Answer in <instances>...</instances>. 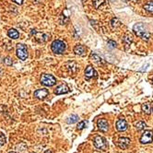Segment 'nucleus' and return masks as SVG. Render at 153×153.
Masks as SVG:
<instances>
[{
  "instance_id": "f257e3e1",
  "label": "nucleus",
  "mask_w": 153,
  "mask_h": 153,
  "mask_svg": "<svg viewBox=\"0 0 153 153\" xmlns=\"http://www.w3.org/2000/svg\"><path fill=\"white\" fill-rule=\"evenodd\" d=\"M133 30H134V32L136 33V36L142 38V39L145 40V41L149 40V33L146 27L144 26V24L142 23V22H139V23L135 24L134 27H133Z\"/></svg>"
},
{
  "instance_id": "f03ea898",
  "label": "nucleus",
  "mask_w": 153,
  "mask_h": 153,
  "mask_svg": "<svg viewBox=\"0 0 153 153\" xmlns=\"http://www.w3.org/2000/svg\"><path fill=\"white\" fill-rule=\"evenodd\" d=\"M66 43L61 41V40H56L53 41L51 44V49L53 51V53H56V55H60V53H64V52L66 51Z\"/></svg>"
},
{
  "instance_id": "7ed1b4c3",
  "label": "nucleus",
  "mask_w": 153,
  "mask_h": 153,
  "mask_svg": "<svg viewBox=\"0 0 153 153\" xmlns=\"http://www.w3.org/2000/svg\"><path fill=\"white\" fill-rule=\"evenodd\" d=\"M16 55L18 58L22 61H25L28 57V49L27 46L23 43H18L16 46Z\"/></svg>"
},
{
  "instance_id": "20e7f679",
  "label": "nucleus",
  "mask_w": 153,
  "mask_h": 153,
  "mask_svg": "<svg viewBox=\"0 0 153 153\" xmlns=\"http://www.w3.org/2000/svg\"><path fill=\"white\" fill-rule=\"evenodd\" d=\"M41 84L45 87H52L56 83V79L53 76L49 74H43L41 76Z\"/></svg>"
},
{
  "instance_id": "39448f33",
  "label": "nucleus",
  "mask_w": 153,
  "mask_h": 153,
  "mask_svg": "<svg viewBox=\"0 0 153 153\" xmlns=\"http://www.w3.org/2000/svg\"><path fill=\"white\" fill-rule=\"evenodd\" d=\"M93 144H94V147L100 150H105L107 148H108V143H107L106 139L104 137L100 136L95 137L93 140Z\"/></svg>"
},
{
  "instance_id": "423d86ee",
  "label": "nucleus",
  "mask_w": 153,
  "mask_h": 153,
  "mask_svg": "<svg viewBox=\"0 0 153 153\" xmlns=\"http://www.w3.org/2000/svg\"><path fill=\"white\" fill-rule=\"evenodd\" d=\"M153 141V131L152 130H146L140 137L141 144H149Z\"/></svg>"
},
{
  "instance_id": "0eeeda50",
  "label": "nucleus",
  "mask_w": 153,
  "mask_h": 153,
  "mask_svg": "<svg viewBox=\"0 0 153 153\" xmlns=\"http://www.w3.org/2000/svg\"><path fill=\"white\" fill-rule=\"evenodd\" d=\"M49 94V91L46 89H39L34 91V97L39 99V100H43Z\"/></svg>"
},
{
  "instance_id": "6e6552de",
  "label": "nucleus",
  "mask_w": 153,
  "mask_h": 153,
  "mask_svg": "<svg viewBox=\"0 0 153 153\" xmlns=\"http://www.w3.org/2000/svg\"><path fill=\"white\" fill-rule=\"evenodd\" d=\"M70 91L69 88L66 85V84H62V85L58 86L55 91H53V93L56 95H61V94H66V93H68Z\"/></svg>"
},
{
  "instance_id": "1a4fd4ad",
  "label": "nucleus",
  "mask_w": 153,
  "mask_h": 153,
  "mask_svg": "<svg viewBox=\"0 0 153 153\" xmlns=\"http://www.w3.org/2000/svg\"><path fill=\"white\" fill-rule=\"evenodd\" d=\"M97 126H98L99 129H100L102 132H107L108 131L109 124H108V122H107L106 119H99Z\"/></svg>"
},
{
  "instance_id": "9d476101",
  "label": "nucleus",
  "mask_w": 153,
  "mask_h": 153,
  "mask_svg": "<svg viewBox=\"0 0 153 153\" xmlns=\"http://www.w3.org/2000/svg\"><path fill=\"white\" fill-rule=\"evenodd\" d=\"M32 33L34 34L35 39H36L38 42H40V43L45 42V41H46V40L48 39V37H49L47 34H44V33H42V32H36L35 30H32Z\"/></svg>"
},
{
  "instance_id": "9b49d317",
  "label": "nucleus",
  "mask_w": 153,
  "mask_h": 153,
  "mask_svg": "<svg viewBox=\"0 0 153 153\" xmlns=\"http://www.w3.org/2000/svg\"><path fill=\"white\" fill-rule=\"evenodd\" d=\"M115 126H116V129L119 132H123V131H126V128H127V123L125 119H119L116 122Z\"/></svg>"
},
{
  "instance_id": "f8f14e48",
  "label": "nucleus",
  "mask_w": 153,
  "mask_h": 153,
  "mask_svg": "<svg viewBox=\"0 0 153 153\" xmlns=\"http://www.w3.org/2000/svg\"><path fill=\"white\" fill-rule=\"evenodd\" d=\"M118 147L120 149H127L129 144H130V139H128V137H120V139H118Z\"/></svg>"
},
{
  "instance_id": "ddd939ff",
  "label": "nucleus",
  "mask_w": 153,
  "mask_h": 153,
  "mask_svg": "<svg viewBox=\"0 0 153 153\" xmlns=\"http://www.w3.org/2000/svg\"><path fill=\"white\" fill-rule=\"evenodd\" d=\"M85 76H87V79H90V78H93V76H96V72L94 70V68L92 67V66H88L86 67Z\"/></svg>"
},
{
  "instance_id": "4468645a",
  "label": "nucleus",
  "mask_w": 153,
  "mask_h": 153,
  "mask_svg": "<svg viewBox=\"0 0 153 153\" xmlns=\"http://www.w3.org/2000/svg\"><path fill=\"white\" fill-rule=\"evenodd\" d=\"M85 51H86V48L81 44H76V46L74 47V53H76V55L83 56L84 53H85Z\"/></svg>"
},
{
  "instance_id": "2eb2a0df",
  "label": "nucleus",
  "mask_w": 153,
  "mask_h": 153,
  "mask_svg": "<svg viewBox=\"0 0 153 153\" xmlns=\"http://www.w3.org/2000/svg\"><path fill=\"white\" fill-rule=\"evenodd\" d=\"M7 36H9V38H11V39L16 40L19 37V32L17 30L10 29V30H9V32H7Z\"/></svg>"
},
{
  "instance_id": "dca6fc26",
  "label": "nucleus",
  "mask_w": 153,
  "mask_h": 153,
  "mask_svg": "<svg viewBox=\"0 0 153 153\" xmlns=\"http://www.w3.org/2000/svg\"><path fill=\"white\" fill-rule=\"evenodd\" d=\"M145 10H147L148 12L153 13V0H149V1L145 4L144 6Z\"/></svg>"
},
{
  "instance_id": "f3484780",
  "label": "nucleus",
  "mask_w": 153,
  "mask_h": 153,
  "mask_svg": "<svg viewBox=\"0 0 153 153\" xmlns=\"http://www.w3.org/2000/svg\"><path fill=\"white\" fill-rule=\"evenodd\" d=\"M76 121H79V116L76 115V114H72L71 116H69L66 119V123L67 124H74Z\"/></svg>"
},
{
  "instance_id": "a211bd4d",
  "label": "nucleus",
  "mask_w": 153,
  "mask_h": 153,
  "mask_svg": "<svg viewBox=\"0 0 153 153\" xmlns=\"http://www.w3.org/2000/svg\"><path fill=\"white\" fill-rule=\"evenodd\" d=\"M151 106L149 104V103H144L142 104V111L145 113H147V114H149L150 112H151Z\"/></svg>"
},
{
  "instance_id": "6ab92c4d",
  "label": "nucleus",
  "mask_w": 153,
  "mask_h": 153,
  "mask_svg": "<svg viewBox=\"0 0 153 153\" xmlns=\"http://www.w3.org/2000/svg\"><path fill=\"white\" fill-rule=\"evenodd\" d=\"M90 57L92 60H94V62H96L97 64H102V59L98 55H96V53H91Z\"/></svg>"
},
{
  "instance_id": "aec40b11",
  "label": "nucleus",
  "mask_w": 153,
  "mask_h": 153,
  "mask_svg": "<svg viewBox=\"0 0 153 153\" xmlns=\"http://www.w3.org/2000/svg\"><path fill=\"white\" fill-rule=\"evenodd\" d=\"M111 25H112L113 28H117V27H119V26L121 25V22H120V20H119L118 19L113 18V19L111 20Z\"/></svg>"
},
{
  "instance_id": "412c9836",
  "label": "nucleus",
  "mask_w": 153,
  "mask_h": 153,
  "mask_svg": "<svg viewBox=\"0 0 153 153\" xmlns=\"http://www.w3.org/2000/svg\"><path fill=\"white\" fill-rule=\"evenodd\" d=\"M135 126L139 131V130H142V129H144L145 127H146V123H144V122H142V121H139L135 125Z\"/></svg>"
},
{
  "instance_id": "4be33fe9",
  "label": "nucleus",
  "mask_w": 153,
  "mask_h": 153,
  "mask_svg": "<svg viewBox=\"0 0 153 153\" xmlns=\"http://www.w3.org/2000/svg\"><path fill=\"white\" fill-rule=\"evenodd\" d=\"M92 3L96 9H99L102 5L104 4V0H92Z\"/></svg>"
},
{
  "instance_id": "5701e85b",
  "label": "nucleus",
  "mask_w": 153,
  "mask_h": 153,
  "mask_svg": "<svg viewBox=\"0 0 153 153\" xmlns=\"http://www.w3.org/2000/svg\"><path fill=\"white\" fill-rule=\"evenodd\" d=\"M87 124H88V122L87 121H81L80 123H79V125H78V130H82L83 128H85L86 127V126H87Z\"/></svg>"
},
{
  "instance_id": "b1692460",
  "label": "nucleus",
  "mask_w": 153,
  "mask_h": 153,
  "mask_svg": "<svg viewBox=\"0 0 153 153\" xmlns=\"http://www.w3.org/2000/svg\"><path fill=\"white\" fill-rule=\"evenodd\" d=\"M6 136L4 134H0V147L4 146L6 144Z\"/></svg>"
},
{
  "instance_id": "393cba45",
  "label": "nucleus",
  "mask_w": 153,
  "mask_h": 153,
  "mask_svg": "<svg viewBox=\"0 0 153 153\" xmlns=\"http://www.w3.org/2000/svg\"><path fill=\"white\" fill-rule=\"evenodd\" d=\"M4 64H5L6 66H11V65L13 64V61H12V59H11L9 56H6V57H5V59H4Z\"/></svg>"
},
{
  "instance_id": "a878e982",
  "label": "nucleus",
  "mask_w": 153,
  "mask_h": 153,
  "mask_svg": "<svg viewBox=\"0 0 153 153\" xmlns=\"http://www.w3.org/2000/svg\"><path fill=\"white\" fill-rule=\"evenodd\" d=\"M124 42L126 43V45H129L130 43H132V37L130 35H126L125 38H124Z\"/></svg>"
},
{
  "instance_id": "bb28decb",
  "label": "nucleus",
  "mask_w": 153,
  "mask_h": 153,
  "mask_svg": "<svg viewBox=\"0 0 153 153\" xmlns=\"http://www.w3.org/2000/svg\"><path fill=\"white\" fill-rule=\"evenodd\" d=\"M108 44L111 45L112 47H116V43L113 42V41H112V40H109V41H108Z\"/></svg>"
},
{
  "instance_id": "cd10ccee",
  "label": "nucleus",
  "mask_w": 153,
  "mask_h": 153,
  "mask_svg": "<svg viewBox=\"0 0 153 153\" xmlns=\"http://www.w3.org/2000/svg\"><path fill=\"white\" fill-rule=\"evenodd\" d=\"M14 3H16L18 5H22L23 4V0H12Z\"/></svg>"
},
{
  "instance_id": "c85d7f7f",
  "label": "nucleus",
  "mask_w": 153,
  "mask_h": 153,
  "mask_svg": "<svg viewBox=\"0 0 153 153\" xmlns=\"http://www.w3.org/2000/svg\"><path fill=\"white\" fill-rule=\"evenodd\" d=\"M149 66V64H146V66H143V68H141L140 71H144V70H146V69H147V67H148Z\"/></svg>"
},
{
  "instance_id": "c756f323",
  "label": "nucleus",
  "mask_w": 153,
  "mask_h": 153,
  "mask_svg": "<svg viewBox=\"0 0 153 153\" xmlns=\"http://www.w3.org/2000/svg\"><path fill=\"white\" fill-rule=\"evenodd\" d=\"M41 1H42V0H33V2H35V3H39Z\"/></svg>"
},
{
  "instance_id": "7c9ffc66",
  "label": "nucleus",
  "mask_w": 153,
  "mask_h": 153,
  "mask_svg": "<svg viewBox=\"0 0 153 153\" xmlns=\"http://www.w3.org/2000/svg\"><path fill=\"white\" fill-rule=\"evenodd\" d=\"M44 153H52V152H51L50 150H46V151H45V152H44Z\"/></svg>"
},
{
  "instance_id": "2f4dec72",
  "label": "nucleus",
  "mask_w": 153,
  "mask_h": 153,
  "mask_svg": "<svg viewBox=\"0 0 153 153\" xmlns=\"http://www.w3.org/2000/svg\"><path fill=\"white\" fill-rule=\"evenodd\" d=\"M109 1H110V2H114L115 0H109Z\"/></svg>"
},
{
  "instance_id": "473e14b6",
  "label": "nucleus",
  "mask_w": 153,
  "mask_h": 153,
  "mask_svg": "<svg viewBox=\"0 0 153 153\" xmlns=\"http://www.w3.org/2000/svg\"><path fill=\"white\" fill-rule=\"evenodd\" d=\"M1 74H2V69L0 68V75H1Z\"/></svg>"
},
{
  "instance_id": "72a5a7b5",
  "label": "nucleus",
  "mask_w": 153,
  "mask_h": 153,
  "mask_svg": "<svg viewBox=\"0 0 153 153\" xmlns=\"http://www.w3.org/2000/svg\"><path fill=\"white\" fill-rule=\"evenodd\" d=\"M9 153H16V152H14V151H10V152H9Z\"/></svg>"
},
{
  "instance_id": "f704fd0d",
  "label": "nucleus",
  "mask_w": 153,
  "mask_h": 153,
  "mask_svg": "<svg viewBox=\"0 0 153 153\" xmlns=\"http://www.w3.org/2000/svg\"><path fill=\"white\" fill-rule=\"evenodd\" d=\"M152 112H153V106H152Z\"/></svg>"
},
{
  "instance_id": "c9c22d12",
  "label": "nucleus",
  "mask_w": 153,
  "mask_h": 153,
  "mask_svg": "<svg viewBox=\"0 0 153 153\" xmlns=\"http://www.w3.org/2000/svg\"><path fill=\"white\" fill-rule=\"evenodd\" d=\"M152 84H153V79H152Z\"/></svg>"
},
{
  "instance_id": "e433bc0d",
  "label": "nucleus",
  "mask_w": 153,
  "mask_h": 153,
  "mask_svg": "<svg viewBox=\"0 0 153 153\" xmlns=\"http://www.w3.org/2000/svg\"><path fill=\"white\" fill-rule=\"evenodd\" d=\"M32 153H35V152H32Z\"/></svg>"
}]
</instances>
